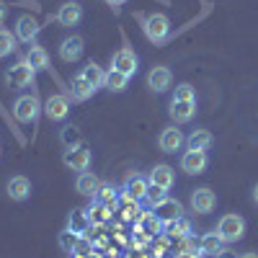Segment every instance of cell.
<instances>
[{"mask_svg":"<svg viewBox=\"0 0 258 258\" xmlns=\"http://www.w3.org/2000/svg\"><path fill=\"white\" fill-rule=\"evenodd\" d=\"M240 258H258V253H243Z\"/></svg>","mask_w":258,"mask_h":258,"instance_id":"46","label":"cell"},{"mask_svg":"<svg viewBox=\"0 0 258 258\" xmlns=\"http://www.w3.org/2000/svg\"><path fill=\"white\" fill-rule=\"evenodd\" d=\"M59 245H62L64 253H73V250L80 245V235H75V232H70V230H64V232L59 235Z\"/></svg>","mask_w":258,"mask_h":258,"instance_id":"36","label":"cell"},{"mask_svg":"<svg viewBox=\"0 0 258 258\" xmlns=\"http://www.w3.org/2000/svg\"><path fill=\"white\" fill-rule=\"evenodd\" d=\"M101 188V181L91 173V170H83L78 173V181H75V191L83 194V197H96V191Z\"/></svg>","mask_w":258,"mask_h":258,"instance_id":"23","label":"cell"},{"mask_svg":"<svg viewBox=\"0 0 258 258\" xmlns=\"http://www.w3.org/2000/svg\"><path fill=\"white\" fill-rule=\"evenodd\" d=\"M214 207H217V194L212 188L202 186L197 191H191V209L197 214H209V212H214Z\"/></svg>","mask_w":258,"mask_h":258,"instance_id":"9","label":"cell"},{"mask_svg":"<svg viewBox=\"0 0 258 258\" xmlns=\"http://www.w3.org/2000/svg\"><path fill=\"white\" fill-rule=\"evenodd\" d=\"M197 114V101H170V119L176 124H186Z\"/></svg>","mask_w":258,"mask_h":258,"instance_id":"19","label":"cell"},{"mask_svg":"<svg viewBox=\"0 0 258 258\" xmlns=\"http://www.w3.org/2000/svg\"><path fill=\"white\" fill-rule=\"evenodd\" d=\"M147 181L155 183V186H160V188H173V183H176V170L170 168V165H165V163H158L153 170H150Z\"/></svg>","mask_w":258,"mask_h":258,"instance_id":"14","label":"cell"},{"mask_svg":"<svg viewBox=\"0 0 258 258\" xmlns=\"http://www.w3.org/2000/svg\"><path fill=\"white\" fill-rule=\"evenodd\" d=\"M62 142H64V147H78L80 145V132L75 126H64L62 129Z\"/></svg>","mask_w":258,"mask_h":258,"instance_id":"38","label":"cell"},{"mask_svg":"<svg viewBox=\"0 0 258 258\" xmlns=\"http://www.w3.org/2000/svg\"><path fill=\"white\" fill-rule=\"evenodd\" d=\"M93 199L101 202V204H106V207L116 214V212H119V202H121V188H116L114 183H101V188L96 191Z\"/></svg>","mask_w":258,"mask_h":258,"instance_id":"18","label":"cell"},{"mask_svg":"<svg viewBox=\"0 0 258 258\" xmlns=\"http://www.w3.org/2000/svg\"><path fill=\"white\" fill-rule=\"evenodd\" d=\"M57 21H59L62 26H68V29L78 26L80 21H83V6H80V3H75V0L64 3V6L57 11Z\"/></svg>","mask_w":258,"mask_h":258,"instance_id":"17","label":"cell"},{"mask_svg":"<svg viewBox=\"0 0 258 258\" xmlns=\"http://www.w3.org/2000/svg\"><path fill=\"white\" fill-rule=\"evenodd\" d=\"M155 212H158V217L163 220V225H165V222H173V220H178V217H183V207H181L176 199H165L160 207H155Z\"/></svg>","mask_w":258,"mask_h":258,"instance_id":"27","label":"cell"},{"mask_svg":"<svg viewBox=\"0 0 258 258\" xmlns=\"http://www.w3.org/2000/svg\"><path fill=\"white\" fill-rule=\"evenodd\" d=\"M137 68H140V59H137V54L132 52V49H119L114 57H111V70H116V73H121V75H126V78H132L135 73H137Z\"/></svg>","mask_w":258,"mask_h":258,"instance_id":"8","label":"cell"},{"mask_svg":"<svg viewBox=\"0 0 258 258\" xmlns=\"http://www.w3.org/2000/svg\"><path fill=\"white\" fill-rule=\"evenodd\" d=\"M214 232L225 240V245L238 243V240H243V235H245V220L240 217V214H222Z\"/></svg>","mask_w":258,"mask_h":258,"instance_id":"2","label":"cell"},{"mask_svg":"<svg viewBox=\"0 0 258 258\" xmlns=\"http://www.w3.org/2000/svg\"><path fill=\"white\" fill-rule=\"evenodd\" d=\"M163 232L168 235L170 240H181V238H186V235H191V222L186 217H178L173 222H165L163 225Z\"/></svg>","mask_w":258,"mask_h":258,"instance_id":"28","label":"cell"},{"mask_svg":"<svg viewBox=\"0 0 258 258\" xmlns=\"http://www.w3.org/2000/svg\"><path fill=\"white\" fill-rule=\"evenodd\" d=\"M16 34L6 31V29H0V57H8L11 52H16Z\"/></svg>","mask_w":258,"mask_h":258,"instance_id":"34","label":"cell"},{"mask_svg":"<svg viewBox=\"0 0 258 258\" xmlns=\"http://www.w3.org/2000/svg\"><path fill=\"white\" fill-rule=\"evenodd\" d=\"M147 188H150V181L145 176H126L124 186H121V202H129V204H140L145 202L147 197Z\"/></svg>","mask_w":258,"mask_h":258,"instance_id":"4","label":"cell"},{"mask_svg":"<svg viewBox=\"0 0 258 258\" xmlns=\"http://www.w3.org/2000/svg\"><path fill=\"white\" fill-rule=\"evenodd\" d=\"M126 258H153V255H147L145 250H135V248H132V253H129Z\"/></svg>","mask_w":258,"mask_h":258,"instance_id":"39","label":"cell"},{"mask_svg":"<svg viewBox=\"0 0 258 258\" xmlns=\"http://www.w3.org/2000/svg\"><path fill=\"white\" fill-rule=\"evenodd\" d=\"M34 78H36V73H34V68H31L26 59L16 62L13 68H8V73H6V80L11 85H16V88H26V85L34 83Z\"/></svg>","mask_w":258,"mask_h":258,"instance_id":"6","label":"cell"},{"mask_svg":"<svg viewBox=\"0 0 258 258\" xmlns=\"http://www.w3.org/2000/svg\"><path fill=\"white\" fill-rule=\"evenodd\" d=\"M186 145L188 150H202V153H207V150L214 145V137L209 129H194V132L186 137Z\"/></svg>","mask_w":258,"mask_h":258,"instance_id":"24","label":"cell"},{"mask_svg":"<svg viewBox=\"0 0 258 258\" xmlns=\"http://www.w3.org/2000/svg\"><path fill=\"white\" fill-rule=\"evenodd\" d=\"M109 6H121V3H126V0H106Z\"/></svg>","mask_w":258,"mask_h":258,"instance_id":"43","label":"cell"},{"mask_svg":"<svg viewBox=\"0 0 258 258\" xmlns=\"http://www.w3.org/2000/svg\"><path fill=\"white\" fill-rule=\"evenodd\" d=\"M170 248H173V240H170L165 232L155 235V238L150 240V255L153 258H165V253H170Z\"/></svg>","mask_w":258,"mask_h":258,"instance_id":"30","label":"cell"},{"mask_svg":"<svg viewBox=\"0 0 258 258\" xmlns=\"http://www.w3.org/2000/svg\"><path fill=\"white\" fill-rule=\"evenodd\" d=\"M88 212V220H91V225H109L111 220H114V212L106 207V204H101V202H96L93 199V204L85 209Z\"/></svg>","mask_w":258,"mask_h":258,"instance_id":"26","label":"cell"},{"mask_svg":"<svg viewBox=\"0 0 258 258\" xmlns=\"http://www.w3.org/2000/svg\"><path fill=\"white\" fill-rule=\"evenodd\" d=\"M135 230L145 232L147 238H155L163 232V220L158 217V212H142V217L135 222Z\"/></svg>","mask_w":258,"mask_h":258,"instance_id":"16","label":"cell"},{"mask_svg":"<svg viewBox=\"0 0 258 258\" xmlns=\"http://www.w3.org/2000/svg\"><path fill=\"white\" fill-rule=\"evenodd\" d=\"M209 165V158L207 153H202V150H186V153L181 155V170L188 176H199L204 173Z\"/></svg>","mask_w":258,"mask_h":258,"instance_id":"7","label":"cell"},{"mask_svg":"<svg viewBox=\"0 0 258 258\" xmlns=\"http://www.w3.org/2000/svg\"><path fill=\"white\" fill-rule=\"evenodd\" d=\"M214 258H238V253H232V250H222V253H217V255H214Z\"/></svg>","mask_w":258,"mask_h":258,"instance_id":"41","label":"cell"},{"mask_svg":"<svg viewBox=\"0 0 258 258\" xmlns=\"http://www.w3.org/2000/svg\"><path fill=\"white\" fill-rule=\"evenodd\" d=\"M44 111H47V116H49L52 121L68 119V114H70V101H68V96H59V93L49 96L47 103H44Z\"/></svg>","mask_w":258,"mask_h":258,"instance_id":"12","label":"cell"},{"mask_svg":"<svg viewBox=\"0 0 258 258\" xmlns=\"http://www.w3.org/2000/svg\"><path fill=\"white\" fill-rule=\"evenodd\" d=\"M39 36V21L34 16H21L16 21V39L24 41V44H34Z\"/></svg>","mask_w":258,"mask_h":258,"instance_id":"11","label":"cell"},{"mask_svg":"<svg viewBox=\"0 0 258 258\" xmlns=\"http://www.w3.org/2000/svg\"><path fill=\"white\" fill-rule=\"evenodd\" d=\"M70 91H73V98H75V101H88V98L96 93V88H93V85L85 80L83 75H75V78H73Z\"/></svg>","mask_w":258,"mask_h":258,"instance_id":"29","label":"cell"},{"mask_svg":"<svg viewBox=\"0 0 258 258\" xmlns=\"http://www.w3.org/2000/svg\"><path fill=\"white\" fill-rule=\"evenodd\" d=\"M176 258H204L202 253H178Z\"/></svg>","mask_w":258,"mask_h":258,"instance_id":"42","label":"cell"},{"mask_svg":"<svg viewBox=\"0 0 258 258\" xmlns=\"http://www.w3.org/2000/svg\"><path fill=\"white\" fill-rule=\"evenodd\" d=\"M225 250V240L220 238L217 232H207V235H202L199 238V253L207 258V255H217V253H222Z\"/></svg>","mask_w":258,"mask_h":258,"instance_id":"21","label":"cell"},{"mask_svg":"<svg viewBox=\"0 0 258 258\" xmlns=\"http://www.w3.org/2000/svg\"><path fill=\"white\" fill-rule=\"evenodd\" d=\"M88 258H103V255H101L98 250H91V253H88Z\"/></svg>","mask_w":258,"mask_h":258,"instance_id":"45","label":"cell"},{"mask_svg":"<svg viewBox=\"0 0 258 258\" xmlns=\"http://www.w3.org/2000/svg\"><path fill=\"white\" fill-rule=\"evenodd\" d=\"M68 230L70 232H75V235H88V230H91V220H88V212L85 209H73L70 212V217H68Z\"/></svg>","mask_w":258,"mask_h":258,"instance_id":"22","label":"cell"},{"mask_svg":"<svg viewBox=\"0 0 258 258\" xmlns=\"http://www.w3.org/2000/svg\"><path fill=\"white\" fill-rule=\"evenodd\" d=\"M183 142H186V137H183V132L178 126H165L160 132V140H158L163 153H176V150L183 147Z\"/></svg>","mask_w":258,"mask_h":258,"instance_id":"13","label":"cell"},{"mask_svg":"<svg viewBox=\"0 0 258 258\" xmlns=\"http://www.w3.org/2000/svg\"><path fill=\"white\" fill-rule=\"evenodd\" d=\"M39 111H41V103H39V98H36L34 93L18 96L16 103H13V114H16V119H18L21 124H31V121H36Z\"/></svg>","mask_w":258,"mask_h":258,"instance_id":"3","label":"cell"},{"mask_svg":"<svg viewBox=\"0 0 258 258\" xmlns=\"http://www.w3.org/2000/svg\"><path fill=\"white\" fill-rule=\"evenodd\" d=\"M26 62L34 68V73H44L47 68H49V57H47V52H44V47H39L36 41L29 47V52H26Z\"/></svg>","mask_w":258,"mask_h":258,"instance_id":"25","label":"cell"},{"mask_svg":"<svg viewBox=\"0 0 258 258\" xmlns=\"http://www.w3.org/2000/svg\"><path fill=\"white\" fill-rule=\"evenodd\" d=\"M83 49H85V41H83V36H68L59 44V57L64 59V62H78L80 57H83Z\"/></svg>","mask_w":258,"mask_h":258,"instance_id":"15","label":"cell"},{"mask_svg":"<svg viewBox=\"0 0 258 258\" xmlns=\"http://www.w3.org/2000/svg\"><path fill=\"white\" fill-rule=\"evenodd\" d=\"M6 16H8V6L0 0V26H3V21H6Z\"/></svg>","mask_w":258,"mask_h":258,"instance_id":"40","label":"cell"},{"mask_svg":"<svg viewBox=\"0 0 258 258\" xmlns=\"http://www.w3.org/2000/svg\"><path fill=\"white\" fill-rule=\"evenodd\" d=\"M253 202H255V204H258V183H255V186H253Z\"/></svg>","mask_w":258,"mask_h":258,"instance_id":"44","label":"cell"},{"mask_svg":"<svg viewBox=\"0 0 258 258\" xmlns=\"http://www.w3.org/2000/svg\"><path fill=\"white\" fill-rule=\"evenodd\" d=\"M119 217H121V222H137V220L142 217V207H140V204L124 202V209L119 212Z\"/></svg>","mask_w":258,"mask_h":258,"instance_id":"35","label":"cell"},{"mask_svg":"<svg viewBox=\"0 0 258 258\" xmlns=\"http://www.w3.org/2000/svg\"><path fill=\"white\" fill-rule=\"evenodd\" d=\"M8 197L13 202H26L31 197V181L26 176H13L8 181Z\"/></svg>","mask_w":258,"mask_h":258,"instance_id":"20","label":"cell"},{"mask_svg":"<svg viewBox=\"0 0 258 258\" xmlns=\"http://www.w3.org/2000/svg\"><path fill=\"white\" fill-rule=\"evenodd\" d=\"M173 101H197V91H194V85H191V83H181V85H176Z\"/></svg>","mask_w":258,"mask_h":258,"instance_id":"37","label":"cell"},{"mask_svg":"<svg viewBox=\"0 0 258 258\" xmlns=\"http://www.w3.org/2000/svg\"><path fill=\"white\" fill-rule=\"evenodd\" d=\"M147 85H150V91H155V93H165L170 85H173V73H170L165 64H158V68L150 70Z\"/></svg>","mask_w":258,"mask_h":258,"instance_id":"10","label":"cell"},{"mask_svg":"<svg viewBox=\"0 0 258 258\" xmlns=\"http://www.w3.org/2000/svg\"><path fill=\"white\" fill-rule=\"evenodd\" d=\"M93 155H91V150L85 147V145H78V147H68L64 150V155H62V163L68 165L70 170H78V173H83V170H88Z\"/></svg>","mask_w":258,"mask_h":258,"instance_id":"5","label":"cell"},{"mask_svg":"<svg viewBox=\"0 0 258 258\" xmlns=\"http://www.w3.org/2000/svg\"><path fill=\"white\" fill-rule=\"evenodd\" d=\"M126 85H129V78H126V75H121V73H116V70H109V73H106L103 88H109L111 93H121V91H126Z\"/></svg>","mask_w":258,"mask_h":258,"instance_id":"31","label":"cell"},{"mask_svg":"<svg viewBox=\"0 0 258 258\" xmlns=\"http://www.w3.org/2000/svg\"><path fill=\"white\" fill-rule=\"evenodd\" d=\"M85 80H88L91 85H93V88L98 91L101 88V85H103V80H106V73H103V68H98V64L96 62H88V64H85V68H83V73H80Z\"/></svg>","mask_w":258,"mask_h":258,"instance_id":"32","label":"cell"},{"mask_svg":"<svg viewBox=\"0 0 258 258\" xmlns=\"http://www.w3.org/2000/svg\"><path fill=\"white\" fill-rule=\"evenodd\" d=\"M168 199V188H160V186H155V183H150V188H147V197H145V202L150 204V207H160L163 202Z\"/></svg>","mask_w":258,"mask_h":258,"instance_id":"33","label":"cell"},{"mask_svg":"<svg viewBox=\"0 0 258 258\" xmlns=\"http://www.w3.org/2000/svg\"><path fill=\"white\" fill-rule=\"evenodd\" d=\"M142 29L153 44H163L170 36V21L165 13H150V16H142Z\"/></svg>","mask_w":258,"mask_h":258,"instance_id":"1","label":"cell"}]
</instances>
